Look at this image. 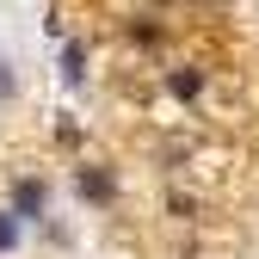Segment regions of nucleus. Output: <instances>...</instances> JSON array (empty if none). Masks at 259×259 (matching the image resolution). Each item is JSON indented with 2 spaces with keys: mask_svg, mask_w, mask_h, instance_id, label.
Segmentation results:
<instances>
[{
  "mask_svg": "<svg viewBox=\"0 0 259 259\" xmlns=\"http://www.w3.org/2000/svg\"><path fill=\"white\" fill-rule=\"evenodd\" d=\"M44 204H50L44 179H19V185H13V216H19V222H37V216H44Z\"/></svg>",
  "mask_w": 259,
  "mask_h": 259,
  "instance_id": "obj_1",
  "label": "nucleus"
},
{
  "mask_svg": "<svg viewBox=\"0 0 259 259\" xmlns=\"http://www.w3.org/2000/svg\"><path fill=\"white\" fill-rule=\"evenodd\" d=\"M74 185H80V198H93V204H111V198H117V185H111V173H105V167H80V173H74Z\"/></svg>",
  "mask_w": 259,
  "mask_h": 259,
  "instance_id": "obj_2",
  "label": "nucleus"
},
{
  "mask_svg": "<svg viewBox=\"0 0 259 259\" xmlns=\"http://www.w3.org/2000/svg\"><path fill=\"white\" fill-rule=\"evenodd\" d=\"M198 87H204V74H198V68H173V74H167V93H173V99H191Z\"/></svg>",
  "mask_w": 259,
  "mask_h": 259,
  "instance_id": "obj_3",
  "label": "nucleus"
},
{
  "mask_svg": "<svg viewBox=\"0 0 259 259\" xmlns=\"http://www.w3.org/2000/svg\"><path fill=\"white\" fill-rule=\"evenodd\" d=\"M80 74H87V50H80V44H68V50H62V80L80 87Z\"/></svg>",
  "mask_w": 259,
  "mask_h": 259,
  "instance_id": "obj_4",
  "label": "nucleus"
},
{
  "mask_svg": "<svg viewBox=\"0 0 259 259\" xmlns=\"http://www.w3.org/2000/svg\"><path fill=\"white\" fill-rule=\"evenodd\" d=\"M13 247H19V216L0 210V253H13Z\"/></svg>",
  "mask_w": 259,
  "mask_h": 259,
  "instance_id": "obj_5",
  "label": "nucleus"
}]
</instances>
